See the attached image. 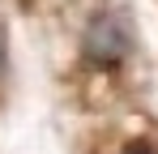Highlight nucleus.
I'll list each match as a JSON object with an SVG mask.
<instances>
[{
  "label": "nucleus",
  "instance_id": "f03ea898",
  "mask_svg": "<svg viewBox=\"0 0 158 154\" xmlns=\"http://www.w3.org/2000/svg\"><path fill=\"white\" fill-rule=\"evenodd\" d=\"M124 154H154V150H145V146H132V150H124Z\"/></svg>",
  "mask_w": 158,
  "mask_h": 154
},
{
  "label": "nucleus",
  "instance_id": "f257e3e1",
  "mask_svg": "<svg viewBox=\"0 0 158 154\" xmlns=\"http://www.w3.org/2000/svg\"><path fill=\"white\" fill-rule=\"evenodd\" d=\"M81 47H85V56H90L94 64H120V60L128 56L132 39H128V26L120 22L115 13H98L94 22L85 26Z\"/></svg>",
  "mask_w": 158,
  "mask_h": 154
}]
</instances>
